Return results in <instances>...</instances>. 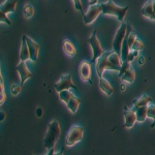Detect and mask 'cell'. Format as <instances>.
I'll return each instance as SVG.
<instances>
[{"mask_svg":"<svg viewBox=\"0 0 155 155\" xmlns=\"http://www.w3.org/2000/svg\"><path fill=\"white\" fill-rule=\"evenodd\" d=\"M123 64L122 58L119 54H117L114 50L112 51H104V53L101 55L95 63V69L97 76L102 78V74L106 71H120Z\"/></svg>","mask_w":155,"mask_h":155,"instance_id":"cell-1","label":"cell"},{"mask_svg":"<svg viewBox=\"0 0 155 155\" xmlns=\"http://www.w3.org/2000/svg\"><path fill=\"white\" fill-rule=\"evenodd\" d=\"M60 137V125L57 120H52L48 126V130L45 137L44 146L47 150L54 149Z\"/></svg>","mask_w":155,"mask_h":155,"instance_id":"cell-2","label":"cell"},{"mask_svg":"<svg viewBox=\"0 0 155 155\" xmlns=\"http://www.w3.org/2000/svg\"><path fill=\"white\" fill-rule=\"evenodd\" d=\"M101 5L102 9V14L107 15V16H115L117 20L119 22H121V23L124 21L126 12L128 11V6L120 7L118 5H116L112 0H107V2H104Z\"/></svg>","mask_w":155,"mask_h":155,"instance_id":"cell-3","label":"cell"},{"mask_svg":"<svg viewBox=\"0 0 155 155\" xmlns=\"http://www.w3.org/2000/svg\"><path fill=\"white\" fill-rule=\"evenodd\" d=\"M137 39V33L131 29V27L127 24V33L125 35V38L122 44V50H121V58L123 62H127L128 56L131 52V47L134 42Z\"/></svg>","mask_w":155,"mask_h":155,"instance_id":"cell-4","label":"cell"},{"mask_svg":"<svg viewBox=\"0 0 155 155\" xmlns=\"http://www.w3.org/2000/svg\"><path fill=\"white\" fill-rule=\"evenodd\" d=\"M88 42H89L90 47H91V50H92V59H91V61H90V63L95 64L99 57L104 53V49H102L101 46V42L98 41V37H97L96 30H94V31L92 32L91 35L89 36Z\"/></svg>","mask_w":155,"mask_h":155,"instance_id":"cell-5","label":"cell"},{"mask_svg":"<svg viewBox=\"0 0 155 155\" xmlns=\"http://www.w3.org/2000/svg\"><path fill=\"white\" fill-rule=\"evenodd\" d=\"M84 128L80 125H72L65 137V145L67 147H72L83 140Z\"/></svg>","mask_w":155,"mask_h":155,"instance_id":"cell-6","label":"cell"},{"mask_svg":"<svg viewBox=\"0 0 155 155\" xmlns=\"http://www.w3.org/2000/svg\"><path fill=\"white\" fill-rule=\"evenodd\" d=\"M127 33V24L122 23L120 27L117 30L116 34H115L114 41H113V50L117 54L121 56V50H122V44L125 38V35Z\"/></svg>","mask_w":155,"mask_h":155,"instance_id":"cell-7","label":"cell"},{"mask_svg":"<svg viewBox=\"0 0 155 155\" xmlns=\"http://www.w3.org/2000/svg\"><path fill=\"white\" fill-rule=\"evenodd\" d=\"M55 90H56L58 93L62 91H65V90H71V89H74L78 90V88L76 87V85L74 84L71 79V74H63L58 82L55 84Z\"/></svg>","mask_w":155,"mask_h":155,"instance_id":"cell-8","label":"cell"},{"mask_svg":"<svg viewBox=\"0 0 155 155\" xmlns=\"http://www.w3.org/2000/svg\"><path fill=\"white\" fill-rule=\"evenodd\" d=\"M101 14H102V9H101V4H93V5H90L89 8L87 9V12H85V15L83 16L84 23L86 25L92 24Z\"/></svg>","mask_w":155,"mask_h":155,"instance_id":"cell-9","label":"cell"},{"mask_svg":"<svg viewBox=\"0 0 155 155\" xmlns=\"http://www.w3.org/2000/svg\"><path fill=\"white\" fill-rule=\"evenodd\" d=\"M92 64L88 61H82L79 66V74L80 78L84 82H88V84L92 85L91 74H92Z\"/></svg>","mask_w":155,"mask_h":155,"instance_id":"cell-10","label":"cell"},{"mask_svg":"<svg viewBox=\"0 0 155 155\" xmlns=\"http://www.w3.org/2000/svg\"><path fill=\"white\" fill-rule=\"evenodd\" d=\"M23 38L26 41L27 46H28V48H29L30 60H31L32 62H36L39 56V45L37 44L36 41H34L31 37H29L27 35H24Z\"/></svg>","mask_w":155,"mask_h":155,"instance_id":"cell-11","label":"cell"},{"mask_svg":"<svg viewBox=\"0 0 155 155\" xmlns=\"http://www.w3.org/2000/svg\"><path fill=\"white\" fill-rule=\"evenodd\" d=\"M137 122V119L136 111L125 107V109H124V127L127 129H130L134 126V124Z\"/></svg>","mask_w":155,"mask_h":155,"instance_id":"cell-12","label":"cell"},{"mask_svg":"<svg viewBox=\"0 0 155 155\" xmlns=\"http://www.w3.org/2000/svg\"><path fill=\"white\" fill-rule=\"evenodd\" d=\"M17 71H18V74L20 76V80H21V86L23 87L27 80L32 78V74L28 69V67H27L26 62H21V61H20V63L18 64V66H17Z\"/></svg>","mask_w":155,"mask_h":155,"instance_id":"cell-13","label":"cell"},{"mask_svg":"<svg viewBox=\"0 0 155 155\" xmlns=\"http://www.w3.org/2000/svg\"><path fill=\"white\" fill-rule=\"evenodd\" d=\"M142 16L145 18H148L152 21H155V12L153 9V5H152V0H149L144 4V6L142 7L141 11Z\"/></svg>","mask_w":155,"mask_h":155,"instance_id":"cell-14","label":"cell"},{"mask_svg":"<svg viewBox=\"0 0 155 155\" xmlns=\"http://www.w3.org/2000/svg\"><path fill=\"white\" fill-rule=\"evenodd\" d=\"M16 7H17V0H5V1L1 3L0 12L7 15V14H11V12H16Z\"/></svg>","mask_w":155,"mask_h":155,"instance_id":"cell-15","label":"cell"},{"mask_svg":"<svg viewBox=\"0 0 155 155\" xmlns=\"http://www.w3.org/2000/svg\"><path fill=\"white\" fill-rule=\"evenodd\" d=\"M99 88L104 93H106L107 96H112V94L114 93V88L110 82L107 80L104 79V77L99 78Z\"/></svg>","mask_w":155,"mask_h":155,"instance_id":"cell-16","label":"cell"},{"mask_svg":"<svg viewBox=\"0 0 155 155\" xmlns=\"http://www.w3.org/2000/svg\"><path fill=\"white\" fill-rule=\"evenodd\" d=\"M150 102H151V97H150L149 95H147V94H144V95H142L140 98H137V99H136V101H134L132 110H134V111H136V110H137L139 107H148L150 104Z\"/></svg>","mask_w":155,"mask_h":155,"instance_id":"cell-17","label":"cell"},{"mask_svg":"<svg viewBox=\"0 0 155 155\" xmlns=\"http://www.w3.org/2000/svg\"><path fill=\"white\" fill-rule=\"evenodd\" d=\"M62 48H63V51L67 56L69 57H74L77 54V50L76 47L74 46V44L69 41V39H64L63 45H62Z\"/></svg>","mask_w":155,"mask_h":155,"instance_id":"cell-18","label":"cell"},{"mask_svg":"<svg viewBox=\"0 0 155 155\" xmlns=\"http://www.w3.org/2000/svg\"><path fill=\"white\" fill-rule=\"evenodd\" d=\"M27 60H30V52L26 41L23 38L21 42V50H20V61L26 62Z\"/></svg>","mask_w":155,"mask_h":155,"instance_id":"cell-19","label":"cell"},{"mask_svg":"<svg viewBox=\"0 0 155 155\" xmlns=\"http://www.w3.org/2000/svg\"><path fill=\"white\" fill-rule=\"evenodd\" d=\"M120 79L123 82H126V83H128V84H132L134 82V80H136V71H134V69L132 68V67H130V68L127 69V71L120 77Z\"/></svg>","mask_w":155,"mask_h":155,"instance_id":"cell-20","label":"cell"},{"mask_svg":"<svg viewBox=\"0 0 155 155\" xmlns=\"http://www.w3.org/2000/svg\"><path fill=\"white\" fill-rule=\"evenodd\" d=\"M80 104H81V99H80L79 97H77V96H74L71 101L66 104V107H67V109L71 111V113L76 114L77 111L79 110V107H80Z\"/></svg>","mask_w":155,"mask_h":155,"instance_id":"cell-21","label":"cell"},{"mask_svg":"<svg viewBox=\"0 0 155 155\" xmlns=\"http://www.w3.org/2000/svg\"><path fill=\"white\" fill-rule=\"evenodd\" d=\"M147 113H148V107H139L137 110H136L137 122H140V123L145 122V120L148 118Z\"/></svg>","mask_w":155,"mask_h":155,"instance_id":"cell-22","label":"cell"},{"mask_svg":"<svg viewBox=\"0 0 155 155\" xmlns=\"http://www.w3.org/2000/svg\"><path fill=\"white\" fill-rule=\"evenodd\" d=\"M74 96H76L74 93L71 91V90H65V91H62V92H60L59 93V98H60V101H63L64 104H67L71 99Z\"/></svg>","mask_w":155,"mask_h":155,"instance_id":"cell-23","label":"cell"},{"mask_svg":"<svg viewBox=\"0 0 155 155\" xmlns=\"http://www.w3.org/2000/svg\"><path fill=\"white\" fill-rule=\"evenodd\" d=\"M23 14H24V17L26 19H29V18H32L34 15V8L31 4H25L24 5V8H23Z\"/></svg>","mask_w":155,"mask_h":155,"instance_id":"cell-24","label":"cell"},{"mask_svg":"<svg viewBox=\"0 0 155 155\" xmlns=\"http://www.w3.org/2000/svg\"><path fill=\"white\" fill-rule=\"evenodd\" d=\"M145 48V45H144V42L141 41V39H136V41L134 42V45H132V47H131V51H137V52H140V51H142Z\"/></svg>","mask_w":155,"mask_h":155,"instance_id":"cell-25","label":"cell"},{"mask_svg":"<svg viewBox=\"0 0 155 155\" xmlns=\"http://www.w3.org/2000/svg\"><path fill=\"white\" fill-rule=\"evenodd\" d=\"M6 99V94L4 91V85H3V78L1 76V83H0V104H3V102Z\"/></svg>","mask_w":155,"mask_h":155,"instance_id":"cell-26","label":"cell"},{"mask_svg":"<svg viewBox=\"0 0 155 155\" xmlns=\"http://www.w3.org/2000/svg\"><path fill=\"white\" fill-rule=\"evenodd\" d=\"M147 116H148V118L153 120V122H155V106L154 104L148 106V113H147Z\"/></svg>","mask_w":155,"mask_h":155,"instance_id":"cell-27","label":"cell"},{"mask_svg":"<svg viewBox=\"0 0 155 155\" xmlns=\"http://www.w3.org/2000/svg\"><path fill=\"white\" fill-rule=\"evenodd\" d=\"M72 1H74V8H76L77 11H79L84 16L85 12H84V8H83V4H82V0H72Z\"/></svg>","mask_w":155,"mask_h":155,"instance_id":"cell-28","label":"cell"},{"mask_svg":"<svg viewBox=\"0 0 155 155\" xmlns=\"http://www.w3.org/2000/svg\"><path fill=\"white\" fill-rule=\"evenodd\" d=\"M21 90H22V86H20V85H16V84H14V85H12L11 86V93L12 94V95H18V94L21 92Z\"/></svg>","mask_w":155,"mask_h":155,"instance_id":"cell-29","label":"cell"},{"mask_svg":"<svg viewBox=\"0 0 155 155\" xmlns=\"http://www.w3.org/2000/svg\"><path fill=\"white\" fill-rule=\"evenodd\" d=\"M0 21H1V23H4V24H7V25H12L11 20L7 18L6 14H4V12H0Z\"/></svg>","mask_w":155,"mask_h":155,"instance_id":"cell-30","label":"cell"},{"mask_svg":"<svg viewBox=\"0 0 155 155\" xmlns=\"http://www.w3.org/2000/svg\"><path fill=\"white\" fill-rule=\"evenodd\" d=\"M35 113H36V116L38 117V118H41V117L42 116V113H44V111H42L41 107H37Z\"/></svg>","mask_w":155,"mask_h":155,"instance_id":"cell-31","label":"cell"},{"mask_svg":"<svg viewBox=\"0 0 155 155\" xmlns=\"http://www.w3.org/2000/svg\"><path fill=\"white\" fill-rule=\"evenodd\" d=\"M144 63H145V57L141 56V57H140V59H139V64H140V65H143Z\"/></svg>","mask_w":155,"mask_h":155,"instance_id":"cell-32","label":"cell"},{"mask_svg":"<svg viewBox=\"0 0 155 155\" xmlns=\"http://www.w3.org/2000/svg\"><path fill=\"white\" fill-rule=\"evenodd\" d=\"M90 5H93V4H98V0H89Z\"/></svg>","mask_w":155,"mask_h":155,"instance_id":"cell-33","label":"cell"},{"mask_svg":"<svg viewBox=\"0 0 155 155\" xmlns=\"http://www.w3.org/2000/svg\"><path fill=\"white\" fill-rule=\"evenodd\" d=\"M53 155H64V151L61 150V151H59V152H55Z\"/></svg>","mask_w":155,"mask_h":155,"instance_id":"cell-34","label":"cell"},{"mask_svg":"<svg viewBox=\"0 0 155 155\" xmlns=\"http://www.w3.org/2000/svg\"><path fill=\"white\" fill-rule=\"evenodd\" d=\"M54 153H55L54 149H51V150H49V151H48V153H47V155H53Z\"/></svg>","mask_w":155,"mask_h":155,"instance_id":"cell-35","label":"cell"},{"mask_svg":"<svg viewBox=\"0 0 155 155\" xmlns=\"http://www.w3.org/2000/svg\"><path fill=\"white\" fill-rule=\"evenodd\" d=\"M121 89H122V91H125V89H126L125 85H124V84H122V85H121Z\"/></svg>","mask_w":155,"mask_h":155,"instance_id":"cell-36","label":"cell"},{"mask_svg":"<svg viewBox=\"0 0 155 155\" xmlns=\"http://www.w3.org/2000/svg\"><path fill=\"white\" fill-rule=\"evenodd\" d=\"M1 121H3V118H5V114L3 113V112H1Z\"/></svg>","mask_w":155,"mask_h":155,"instance_id":"cell-37","label":"cell"},{"mask_svg":"<svg viewBox=\"0 0 155 155\" xmlns=\"http://www.w3.org/2000/svg\"><path fill=\"white\" fill-rule=\"evenodd\" d=\"M152 5H153V9L155 12V0H152Z\"/></svg>","mask_w":155,"mask_h":155,"instance_id":"cell-38","label":"cell"}]
</instances>
